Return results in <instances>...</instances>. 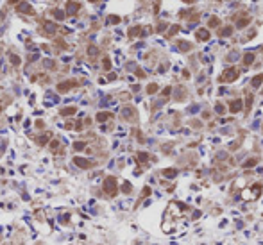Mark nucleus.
Here are the masks:
<instances>
[{
  "label": "nucleus",
  "instance_id": "f257e3e1",
  "mask_svg": "<svg viewBox=\"0 0 263 245\" xmlns=\"http://www.w3.org/2000/svg\"><path fill=\"white\" fill-rule=\"evenodd\" d=\"M104 191L109 195V197H115L118 191V186H117V179H115L113 175L106 177V181H104Z\"/></svg>",
  "mask_w": 263,
  "mask_h": 245
},
{
  "label": "nucleus",
  "instance_id": "f03ea898",
  "mask_svg": "<svg viewBox=\"0 0 263 245\" xmlns=\"http://www.w3.org/2000/svg\"><path fill=\"white\" fill-rule=\"evenodd\" d=\"M260 193H261V184L258 183V184H254L252 188H247V190L242 191V199H245V200L258 199V197H260Z\"/></svg>",
  "mask_w": 263,
  "mask_h": 245
},
{
  "label": "nucleus",
  "instance_id": "7ed1b4c3",
  "mask_svg": "<svg viewBox=\"0 0 263 245\" xmlns=\"http://www.w3.org/2000/svg\"><path fill=\"white\" fill-rule=\"evenodd\" d=\"M238 75H240V72L236 68H226L222 72V75H220V81L222 82H233V81L238 79Z\"/></svg>",
  "mask_w": 263,
  "mask_h": 245
},
{
  "label": "nucleus",
  "instance_id": "20e7f679",
  "mask_svg": "<svg viewBox=\"0 0 263 245\" xmlns=\"http://www.w3.org/2000/svg\"><path fill=\"white\" fill-rule=\"evenodd\" d=\"M16 11H18V13H23V14H34V9H32V6H30V4H27V2H18V6H16Z\"/></svg>",
  "mask_w": 263,
  "mask_h": 245
},
{
  "label": "nucleus",
  "instance_id": "39448f33",
  "mask_svg": "<svg viewBox=\"0 0 263 245\" xmlns=\"http://www.w3.org/2000/svg\"><path fill=\"white\" fill-rule=\"evenodd\" d=\"M73 163H75L79 168H91L93 165H95L93 161H90V159H84V157H79V156L73 157Z\"/></svg>",
  "mask_w": 263,
  "mask_h": 245
},
{
  "label": "nucleus",
  "instance_id": "423d86ee",
  "mask_svg": "<svg viewBox=\"0 0 263 245\" xmlns=\"http://www.w3.org/2000/svg\"><path fill=\"white\" fill-rule=\"evenodd\" d=\"M73 86H77V82L75 81H65V82H59L57 84V91L59 93H65V91H68L70 88H73Z\"/></svg>",
  "mask_w": 263,
  "mask_h": 245
},
{
  "label": "nucleus",
  "instance_id": "0eeeda50",
  "mask_svg": "<svg viewBox=\"0 0 263 245\" xmlns=\"http://www.w3.org/2000/svg\"><path fill=\"white\" fill-rule=\"evenodd\" d=\"M79 9H81V6L77 4V2H66V14H75V13H79Z\"/></svg>",
  "mask_w": 263,
  "mask_h": 245
},
{
  "label": "nucleus",
  "instance_id": "6e6552de",
  "mask_svg": "<svg viewBox=\"0 0 263 245\" xmlns=\"http://www.w3.org/2000/svg\"><path fill=\"white\" fill-rule=\"evenodd\" d=\"M229 111H231V113H238V111H242V100H240V99L231 100V102H229Z\"/></svg>",
  "mask_w": 263,
  "mask_h": 245
},
{
  "label": "nucleus",
  "instance_id": "1a4fd4ad",
  "mask_svg": "<svg viewBox=\"0 0 263 245\" xmlns=\"http://www.w3.org/2000/svg\"><path fill=\"white\" fill-rule=\"evenodd\" d=\"M43 30H45V34H54L57 30V25L52 23V22H45L43 23Z\"/></svg>",
  "mask_w": 263,
  "mask_h": 245
},
{
  "label": "nucleus",
  "instance_id": "9d476101",
  "mask_svg": "<svg viewBox=\"0 0 263 245\" xmlns=\"http://www.w3.org/2000/svg\"><path fill=\"white\" fill-rule=\"evenodd\" d=\"M75 113H77V108H75V106H68V108H63V109L59 111L61 116H70V115H75Z\"/></svg>",
  "mask_w": 263,
  "mask_h": 245
},
{
  "label": "nucleus",
  "instance_id": "9b49d317",
  "mask_svg": "<svg viewBox=\"0 0 263 245\" xmlns=\"http://www.w3.org/2000/svg\"><path fill=\"white\" fill-rule=\"evenodd\" d=\"M195 38H197V39H201V41L209 39V30H206V29H199L197 32H195Z\"/></svg>",
  "mask_w": 263,
  "mask_h": 245
},
{
  "label": "nucleus",
  "instance_id": "f8f14e48",
  "mask_svg": "<svg viewBox=\"0 0 263 245\" xmlns=\"http://www.w3.org/2000/svg\"><path fill=\"white\" fill-rule=\"evenodd\" d=\"M122 115L125 116V118H134V116H136V113H134V109H133V108H129V106H127V108H124V111H122Z\"/></svg>",
  "mask_w": 263,
  "mask_h": 245
},
{
  "label": "nucleus",
  "instance_id": "ddd939ff",
  "mask_svg": "<svg viewBox=\"0 0 263 245\" xmlns=\"http://www.w3.org/2000/svg\"><path fill=\"white\" fill-rule=\"evenodd\" d=\"M52 16H54L56 20H65L66 13H65V11H61V9H54V11H52Z\"/></svg>",
  "mask_w": 263,
  "mask_h": 245
},
{
  "label": "nucleus",
  "instance_id": "4468645a",
  "mask_svg": "<svg viewBox=\"0 0 263 245\" xmlns=\"http://www.w3.org/2000/svg\"><path fill=\"white\" fill-rule=\"evenodd\" d=\"M261 81H263V73H260V75H256V77H252V81H251L252 88H258L260 84H261Z\"/></svg>",
  "mask_w": 263,
  "mask_h": 245
},
{
  "label": "nucleus",
  "instance_id": "2eb2a0df",
  "mask_svg": "<svg viewBox=\"0 0 263 245\" xmlns=\"http://www.w3.org/2000/svg\"><path fill=\"white\" fill-rule=\"evenodd\" d=\"M252 61H254V54H252V52H247V54L244 56V65H245V66H249Z\"/></svg>",
  "mask_w": 263,
  "mask_h": 245
},
{
  "label": "nucleus",
  "instance_id": "dca6fc26",
  "mask_svg": "<svg viewBox=\"0 0 263 245\" xmlns=\"http://www.w3.org/2000/svg\"><path fill=\"white\" fill-rule=\"evenodd\" d=\"M111 116H113L111 113H102V111H100V113L97 115V120H99V122H106L108 118H111Z\"/></svg>",
  "mask_w": 263,
  "mask_h": 245
},
{
  "label": "nucleus",
  "instance_id": "f3484780",
  "mask_svg": "<svg viewBox=\"0 0 263 245\" xmlns=\"http://www.w3.org/2000/svg\"><path fill=\"white\" fill-rule=\"evenodd\" d=\"M163 175H165V177H175V175H177V170H174V168H165V170H163Z\"/></svg>",
  "mask_w": 263,
  "mask_h": 245
},
{
  "label": "nucleus",
  "instance_id": "a211bd4d",
  "mask_svg": "<svg viewBox=\"0 0 263 245\" xmlns=\"http://www.w3.org/2000/svg\"><path fill=\"white\" fill-rule=\"evenodd\" d=\"M231 34H233V27H226V29L220 30V36H222V38H227V36H231Z\"/></svg>",
  "mask_w": 263,
  "mask_h": 245
},
{
  "label": "nucleus",
  "instance_id": "6ab92c4d",
  "mask_svg": "<svg viewBox=\"0 0 263 245\" xmlns=\"http://www.w3.org/2000/svg\"><path fill=\"white\" fill-rule=\"evenodd\" d=\"M48 138H50V134H48V133H47V134H43V136H39V138H38V145H47Z\"/></svg>",
  "mask_w": 263,
  "mask_h": 245
},
{
  "label": "nucleus",
  "instance_id": "aec40b11",
  "mask_svg": "<svg viewBox=\"0 0 263 245\" xmlns=\"http://www.w3.org/2000/svg\"><path fill=\"white\" fill-rule=\"evenodd\" d=\"M256 163H258V159H256V157H252V159H247V161L244 163V168H251V166H256Z\"/></svg>",
  "mask_w": 263,
  "mask_h": 245
},
{
  "label": "nucleus",
  "instance_id": "412c9836",
  "mask_svg": "<svg viewBox=\"0 0 263 245\" xmlns=\"http://www.w3.org/2000/svg\"><path fill=\"white\" fill-rule=\"evenodd\" d=\"M142 32V29H140V25H136V27H133L131 30H129V38H134L136 34H140Z\"/></svg>",
  "mask_w": 263,
  "mask_h": 245
},
{
  "label": "nucleus",
  "instance_id": "4be33fe9",
  "mask_svg": "<svg viewBox=\"0 0 263 245\" xmlns=\"http://www.w3.org/2000/svg\"><path fill=\"white\" fill-rule=\"evenodd\" d=\"M136 159H138V161H142V163H145L147 159H149V154H147V152H138Z\"/></svg>",
  "mask_w": 263,
  "mask_h": 245
},
{
  "label": "nucleus",
  "instance_id": "5701e85b",
  "mask_svg": "<svg viewBox=\"0 0 263 245\" xmlns=\"http://www.w3.org/2000/svg\"><path fill=\"white\" fill-rule=\"evenodd\" d=\"M179 48L186 52V50H190V48H192V45L188 43V41H179Z\"/></svg>",
  "mask_w": 263,
  "mask_h": 245
},
{
  "label": "nucleus",
  "instance_id": "b1692460",
  "mask_svg": "<svg viewBox=\"0 0 263 245\" xmlns=\"http://www.w3.org/2000/svg\"><path fill=\"white\" fill-rule=\"evenodd\" d=\"M84 147H86L84 141H75L73 143V150H81V148H84Z\"/></svg>",
  "mask_w": 263,
  "mask_h": 245
},
{
  "label": "nucleus",
  "instance_id": "393cba45",
  "mask_svg": "<svg viewBox=\"0 0 263 245\" xmlns=\"http://www.w3.org/2000/svg\"><path fill=\"white\" fill-rule=\"evenodd\" d=\"M157 91V84H149V86H147V93H156Z\"/></svg>",
  "mask_w": 263,
  "mask_h": 245
},
{
  "label": "nucleus",
  "instance_id": "a878e982",
  "mask_svg": "<svg viewBox=\"0 0 263 245\" xmlns=\"http://www.w3.org/2000/svg\"><path fill=\"white\" fill-rule=\"evenodd\" d=\"M108 23H120V18L115 16V14H111V16L108 18Z\"/></svg>",
  "mask_w": 263,
  "mask_h": 245
},
{
  "label": "nucleus",
  "instance_id": "bb28decb",
  "mask_svg": "<svg viewBox=\"0 0 263 245\" xmlns=\"http://www.w3.org/2000/svg\"><path fill=\"white\" fill-rule=\"evenodd\" d=\"M208 23H209V27H217V25H218L220 22H218V18L211 16V18H209V22H208Z\"/></svg>",
  "mask_w": 263,
  "mask_h": 245
},
{
  "label": "nucleus",
  "instance_id": "cd10ccee",
  "mask_svg": "<svg viewBox=\"0 0 263 245\" xmlns=\"http://www.w3.org/2000/svg\"><path fill=\"white\" fill-rule=\"evenodd\" d=\"M122 190H124V193H131V190H133V186H131L129 183H124V186H122Z\"/></svg>",
  "mask_w": 263,
  "mask_h": 245
},
{
  "label": "nucleus",
  "instance_id": "c85d7f7f",
  "mask_svg": "<svg viewBox=\"0 0 263 245\" xmlns=\"http://www.w3.org/2000/svg\"><path fill=\"white\" fill-rule=\"evenodd\" d=\"M88 54H90V56H97V54H99V48H97V47H90V48H88Z\"/></svg>",
  "mask_w": 263,
  "mask_h": 245
},
{
  "label": "nucleus",
  "instance_id": "c756f323",
  "mask_svg": "<svg viewBox=\"0 0 263 245\" xmlns=\"http://www.w3.org/2000/svg\"><path fill=\"white\" fill-rule=\"evenodd\" d=\"M215 111H217V113H220V115H222V113H226V108H224V106H222V104H217V106H215Z\"/></svg>",
  "mask_w": 263,
  "mask_h": 245
},
{
  "label": "nucleus",
  "instance_id": "7c9ffc66",
  "mask_svg": "<svg viewBox=\"0 0 263 245\" xmlns=\"http://www.w3.org/2000/svg\"><path fill=\"white\" fill-rule=\"evenodd\" d=\"M251 106H252V95H249V97H247V102H245V111H249V109H251Z\"/></svg>",
  "mask_w": 263,
  "mask_h": 245
},
{
  "label": "nucleus",
  "instance_id": "2f4dec72",
  "mask_svg": "<svg viewBox=\"0 0 263 245\" xmlns=\"http://www.w3.org/2000/svg\"><path fill=\"white\" fill-rule=\"evenodd\" d=\"M11 63H13L14 66H18V65H20V57H18V56H14V54H11Z\"/></svg>",
  "mask_w": 263,
  "mask_h": 245
},
{
  "label": "nucleus",
  "instance_id": "473e14b6",
  "mask_svg": "<svg viewBox=\"0 0 263 245\" xmlns=\"http://www.w3.org/2000/svg\"><path fill=\"white\" fill-rule=\"evenodd\" d=\"M249 23V18H242V20H238V27H245Z\"/></svg>",
  "mask_w": 263,
  "mask_h": 245
},
{
  "label": "nucleus",
  "instance_id": "72a5a7b5",
  "mask_svg": "<svg viewBox=\"0 0 263 245\" xmlns=\"http://www.w3.org/2000/svg\"><path fill=\"white\" fill-rule=\"evenodd\" d=\"M104 68H106V70H111V61H109L108 57H104Z\"/></svg>",
  "mask_w": 263,
  "mask_h": 245
},
{
  "label": "nucleus",
  "instance_id": "f704fd0d",
  "mask_svg": "<svg viewBox=\"0 0 263 245\" xmlns=\"http://www.w3.org/2000/svg\"><path fill=\"white\" fill-rule=\"evenodd\" d=\"M142 195H143V197H149V195H150V188H149V186H145V188H143V193H142Z\"/></svg>",
  "mask_w": 263,
  "mask_h": 245
},
{
  "label": "nucleus",
  "instance_id": "c9c22d12",
  "mask_svg": "<svg viewBox=\"0 0 263 245\" xmlns=\"http://www.w3.org/2000/svg\"><path fill=\"white\" fill-rule=\"evenodd\" d=\"M177 30H179V27H177V25H174V27L170 29V32H168V36H172V34H175V32H177Z\"/></svg>",
  "mask_w": 263,
  "mask_h": 245
},
{
  "label": "nucleus",
  "instance_id": "e433bc0d",
  "mask_svg": "<svg viewBox=\"0 0 263 245\" xmlns=\"http://www.w3.org/2000/svg\"><path fill=\"white\" fill-rule=\"evenodd\" d=\"M170 91H172V88L168 86V88H165V90H163V95H165V97H168V95H170Z\"/></svg>",
  "mask_w": 263,
  "mask_h": 245
},
{
  "label": "nucleus",
  "instance_id": "4c0bfd02",
  "mask_svg": "<svg viewBox=\"0 0 263 245\" xmlns=\"http://www.w3.org/2000/svg\"><path fill=\"white\" fill-rule=\"evenodd\" d=\"M136 75H138V77H145V73L142 70H136Z\"/></svg>",
  "mask_w": 263,
  "mask_h": 245
},
{
  "label": "nucleus",
  "instance_id": "58836bf2",
  "mask_svg": "<svg viewBox=\"0 0 263 245\" xmlns=\"http://www.w3.org/2000/svg\"><path fill=\"white\" fill-rule=\"evenodd\" d=\"M36 127H39V129H41V127H43V120H38V122H36Z\"/></svg>",
  "mask_w": 263,
  "mask_h": 245
},
{
  "label": "nucleus",
  "instance_id": "ea45409f",
  "mask_svg": "<svg viewBox=\"0 0 263 245\" xmlns=\"http://www.w3.org/2000/svg\"><path fill=\"white\" fill-rule=\"evenodd\" d=\"M16 2H20V0H9V4H16Z\"/></svg>",
  "mask_w": 263,
  "mask_h": 245
},
{
  "label": "nucleus",
  "instance_id": "a19ab883",
  "mask_svg": "<svg viewBox=\"0 0 263 245\" xmlns=\"http://www.w3.org/2000/svg\"><path fill=\"white\" fill-rule=\"evenodd\" d=\"M183 2H186V4H192V2H193V0H183Z\"/></svg>",
  "mask_w": 263,
  "mask_h": 245
},
{
  "label": "nucleus",
  "instance_id": "79ce46f5",
  "mask_svg": "<svg viewBox=\"0 0 263 245\" xmlns=\"http://www.w3.org/2000/svg\"><path fill=\"white\" fill-rule=\"evenodd\" d=\"M90 2H97V0H90Z\"/></svg>",
  "mask_w": 263,
  "mask_h": 245
},
{
  "label": "nucleus",
  "instance_id": "37998d69",
  "mask_svg": "<svg viewBox=\"0 0 263 245\" xmlns=\"http://www.w3.org/2000/svg\"><path fill=\"white\" fill-rule=\"evenodd\" d=\"M0 109H2V104H0Z\"/></svg>",
  "mask_w": 263,
  "mask_h": 245
}]
</instances>
